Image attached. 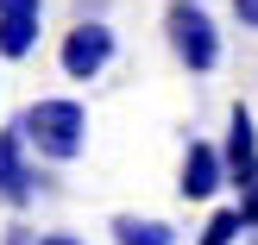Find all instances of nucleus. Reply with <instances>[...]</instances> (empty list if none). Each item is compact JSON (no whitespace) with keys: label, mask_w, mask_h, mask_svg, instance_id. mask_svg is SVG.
I'll use <instances>...</instances> for the list:
<instances>
[{"label":"nucleus","mask_w":258,"mask_h":245,"mask_svg":"<svg viewBox=\"0 0 258 245\" xmlns=\"http://www.w3.org/2000/svg\"><path fill=\"white\" fill-rule=\"evenodd\" d=\"M32 195H44V170L32 164V145H25L19 120L0 132V201H13V208H25Z\"/></svg>","instance_id":"nucleus-4"},{"label":"nucleus","mask_w":258,"mask_h":245,"mask_svg":"<svg viewBox=\"0 0 258 245\" xmlns=\"http://www.w3.org/2000/svg\"><path fill=\"white\" fill-rule=\"evenodd\" d=\"M233 208H239V220H246V233H258V183H252V189H239Z\"/></svg>","instance_id":"nucleus-10"},{"label":"nucleus","mask_w":258,"mask_h":245,"mask_svg":"<svg viewBox=\"0 0 258 245\" xmlns=\"http://www.w3.org/2000/svg\"><path fill=\"white\" fill-rule=\"evenodd\" d=\"M7 245H38V239L25 233V226H7Z\"/></svg>","instance_id":"nucleus-12"},{"label":"nucleus","mask_w":258,"mask_h":245,"mask_svg":"<svg viewBox=\"0 0 258 245\" xmlns=\"http://www.w3.org/2000/svg\"><path fill=\"white\" fill-rule=\"evenodd\" d=\"M38 245H82V239H70V233H44Z\"/></svg>","instance_id":"nucleus-13"},{"label":"nucleus","mask_w":258,"mask_h":245,"mask_svg":"<svg viewBox=\"0 0 258 245\" xmlns=\"http://www.w3.org/2000/svg\"><path fill=\"white\" fill-rule=\"evenodd\" d=\"M113 50H120L113 25L101 19V13H76V25L63 32V44H57V63H63L70 82H95V75H107Z\"/></svg>","instance_id":"nucleus-3"},{"label":"nucleus","mask_w":258,"mask_h":245,"mask_svg":"<svg viewBox=\"0 0 258 245\" xmlns=\"http://www.w3.org/2000/svg\"><path fill=\"white\" fill-rule=\"evenodd\" d=\"M221 157H227V183H233V189H252L258 183V120H252L246 101H233V113H227Z\"/></svg>","instance_id":"nucleus-5"},{"label":"nucleus","mask_w":258,"mask_h":245,"mask_svg":"<svg viewBox=\"0 0 258 245\" xmlns=\"http://www.w3.org/2000/svg\"><path fill=\"white\" fill-rule=\"evenodd\" d=\"M227 7H233V19L246 25V32H258V0H227Z\"/></svg>","instance_id":"nucleus-11"},{"label":"nucleus","mask_w":258,"mask_h":245,"mask_svg":"<svg viewBox=\"0 0 258 245\" xmlns=\"http://www.w3.org/2000/svg\"><path fill=\"white\" fill-rule=\"evenodd\" d=\"M239 233H246V220H239V208H214V214H208V226H202V239H196V245H233Z\"/></svg>","instance_id":"nucleus-9"},{"label":"nucleus","mask_w":258,"mask_h":245,"mask_svg":"<svg viewBox=\"0 0 258 245\" xmlns=\"http://www.w3.org/2000/svg\"><path fill=\"white\" fill-rule=\"evenodd\" d=\"M221 189H227V157H221V145L189 138L183 170H176V195H183V201H214Z\"/></svg>","instance_id":"nucleus-6"},{"label":"nucleus","mask_w":258,"mask_h":245,"mask_svg":"<svg viewBox=\"0 0 258 245\" xmlns=\"http://www.w3.org/2000/svg\"><path fill=\"white\" fill-rule=\"evenodd\" d=\"M19 132L44 164H76L88 151V107L70 95H44L19 113Z\"/></svg>","instance_id":"nucleus-1"},{"label":"nucleus","mask_w":258,"mask_h":245,"mask_svg":"<svg viewBox=\"0 0 258 245\" xmlns=\"http://www.w3.org/2000/svg\"><path fill=\"white\" fill-rule=\"evenodd\" d=\"M164 38H170L176 63H183L189 75H208L214 63H221V25L208 19L202 0H170V13H164Z\"/></svg>","instance_id":"nucleus-2"},{"label":"nucleus","mask_w":258,"mask_h":245,"mask_svg":"<svg viewBox=\"0 0 258 245\" xmlns=\"http://www.w3.org/2000/svg\"><path fill=\"white\" fill-rule=\"evenodd\" d=\"M38 25H44V0H0V57L7 63L32 57Z\"/></svg>","instance_id":"nucleus-7"},{"label":"nucleus","mask_w":258,"mask_h":245,"mask_svg":"<svg viewBox=\"0 0 258 245\" xmlns=\"http://www.w3.org/2000/svg\"><path fill=\"white\" fill-rule=\"evenodd\" d=\"M252 245H258V233H252Z\"/></svg>","instance_id":"nucleus-14"},{"label":"nucleus","mask_w":258,"mask_h":245,"mask_svg":"<svg viewBox=\"0 0 258 245\" xmlns=\"http://www.w3.org/2000/svg\"><path fill=\"white\" fill-rule=\"evenodd\" d=\"M113 245H176L170 220H151V214H113Z\"/></svg>","instance_id":"nucleus-8"}]
</instances>
